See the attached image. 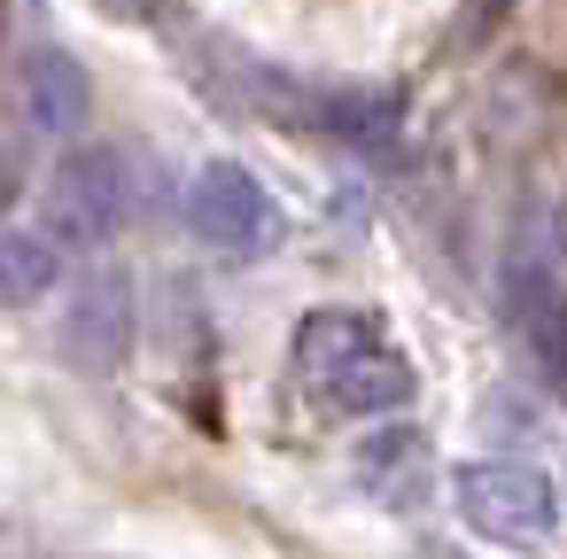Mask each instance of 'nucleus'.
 Segmentation results:
<instances>
[{
	"mask_svg": "<svg viewBox=\"0 0 567 559\" xmlns=\"http://www.w3.org/2000/svg\"><path fill=\"white\" fill-rule=\"evenodd\" d=\"M63 358L79 373H117L133 358V280L94 265L63 303Z\"/></svg>",
	"mask_w": 567,
	"mask_h": 559,
	"instance_id": "nucleus-5",
	"label": "nucleus"
},
{
	"mask_svg": "<svg viewBox=\"0 0 567 559\" xmlns=\"http://www.w3.org/2000/svg\"><path fill=\"white\" fill-rule=\"evenodd\" d=\"M505 9H513V0H466V32L482 40V32H497L505 24Z\"/></svg>",
	"mask_w": 567,
	"mask_h": 559,
	"instance_id": "nucleus-9",
	"label": "nucleus"
},
{
	"mask_svg": "<svg viewBox=\"0 0 567 559\" xmlns=\"http://www.w3.org/2000/svg\"><path fill=\"white\" fill-rule=\"evenodd\" d=\"M17 102H24V125H32V133L79 141L86 117H94V79H86V63H79L71 48L40 40V48H24V63H17Z\"/></svg>",
	"mask_w": 567,
	"mask_h": 559,
	"instance_id": "nucleus-6",
	"label": "nucleus"
},
{
	"mask_svg": "<svg viewBox=\"0 0 567 559\" xmlns=\"http://www.w3.org/2000/svg\"><path fill=\"white\" fill-rule=\"evenodd\" d=\"M451 505L474 536H489L497 551H551L567 528L559 482L536 458H466L451 474Z\"/></svg>",
	"mask_w": 567,
	"mask_h": 559,
	"instance_id": "nucleus-2",
	"label": "nucleus"
},
{
	"mask_svg": "<svg viewBox=\"0 0 567 559\" xmlns=\"http://www.w3.org/2000/svg\"><path fill=\"white\" fill-rule=\"evenodd\" d=\"M63 288V249L40 226H0V311H32Z\"/></svg>",
	"mask_w": 567,
	"mask_h": 559,
	"instance_id": "nucleus-8",
	"label": "nucleus"
},
{
	"mask_svg": "<svg viewBox=\"0 0 567 559\" xmlns=\"http://www.w3.org/2000/svg\"><path fill=\"white\" fill-rule=\"evenodd\" d=\"M9 195H17V156L0 148V203H9Z\"/></svg>",
	"mask_w": 567,
	"mask_h": 559,
	"instance_id": "nucleus-10",
	"label": "nucleus"
},
{
	"mask_svg": "<svg viewBox=\"0 0 567 559\" xmlns=\"http://www.w3.org/2000/svg\"><path fill=\"white\" fill-rule=\"evenodd\" d=\"M296 381L319 412L334 420H396L412 396H420V365L404 358V342L373 319V311H311L296 327Z\"/></svg>",
	"mask_w": 567,
	"mask_h": 559,
	"instance_id": "nucleus-1",
	"label": "nucleus"
},
{
	"mask_svg": "<svg viewBox=\"0 0 567 559\" xmlns=\"http://www.w3.org/2000/svg\"><path fill=\"white\" fill-rule=\"evenodd\" d=\"M358 482L389 505V513H404V505H420L427 497V435L412 427V420H396V427H373L365 443H358Z\"/></svg>",
	"mask_w": 567,
	"mask_h": 559,
	"instance_id": "nucleus-7",
	"label": "nucleus"
},
{
	"mask_svg": "<svg viewBox=\"0 0 567 559\" xmlns=\"http://www.w3.org/2000/svg\"><path fill=\"white\" fill-rule=\"evenodd\" d=\"M187 226L203 249L218 257H265L280 241V203L265 195V179L234 156H210L195 179H187Z\"/></svg>",
	"mask_w": 567,
	"mask_h": 559,
	"instance_id": "nucleus-4",
	"label": "nucleus"
},
{
	"mask_svg": "<svg viewBox=\"0 0 567 559\" xmlns=\"http://www.w3.org/2000/svg\"><path fill=\"white\" fill-rule=\"evenodd\" d=\"M40 210H48L40 234L55 249H110L125 234V218H133V172H125V156L117 148H94V141L63 148L55 172H48Z\"/></svg>",
	"mask_w": 567,
	"mask_h": 559,
	"instance_id": "nucleus-3",
	"label": "nucleus"
}]
</instances>
